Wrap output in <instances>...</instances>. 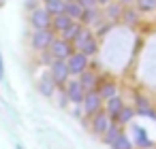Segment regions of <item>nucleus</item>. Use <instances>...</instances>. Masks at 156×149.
Segmentation results:
<instances>
[{"mask_svg": "<svg viewBox=\"0 0 156 149\" xmlns=\"http://www.w3.org/2000/svg\"><path fill=\"white\" fill-rule=\"evenodd\" d=\"M79 83H81V87H83L86 92H90V90H94V85H96V75L86 68V70L81 73V77H79Z\"/></svg>", "mask_w": 156, "mask_h": 149, "instance_id": "nucleus-14", "label": "nucleus"}, {"mask_svg": "<svg viewBox=\"0 0 156 149\" xmlns=\"http://www.w3.org/2000/svg\"><path fill=\"white\" fill-rule=\"evenodd\" d=\"M64 13H66L71 19L79 22L81 15H83V7H81L79 0H66V9H64Z\"/></svg>", "mask_w": 156, "mask_h": 149, "instance_id": "nucleus-11", "label": "nucleus"}, {"mask_svg": "<svg viewBox=\"0 0 156 149\" xmlns=\"http://www.w3.org/2000/svg\"><path fill=\"white\" fill-rule=\"evenodd\" d=\"M83 94H86V90L81 87V83H79V79L75 81H69L66 83V98L71 100V102H75V104H79L81 100H83Z\"/></svg>", "mask_w": 156, "mask_h": 149, "instance_id": "nucleus-9", "label": "nucleus"}, {"mask_svg": "<svg viewBox=\"0 0 156 149\" xmlns=\"http://www.w3.org/2000/svg\"><path fill=\"white\" fill-rule=\"evenodd\" d=\"M96 2H98V5H109L111 0H96Z\"/></svg>", "mask_w": 156, "mask_h": 149, "instance_id": "nucleus-28", "label": "nucleus"}, {"mask_svg": "<svg viewBox=\"0 0 156 149\" xmlns=\"http://www.w3.org/2000/svg\"><path fill=\"white\" fill-rule=\"evenodd\" d=\"M120 2H122V5L126 7V5H130V2H135V0H120Z\"/></svg>", "mask_w": 156, "mask_h": 149, "instance_id": "nucleus-29", "label": "nucleus"}, {"mask_svg": "<svg viewBox=\"0 0 156 149\" xmlns=\"http://www.w3.org/2000/svg\"><path fill=\"white\" fill-rule=\"evenodd\" d=\"M30 22H32L34 30L49 28V26H51V13H49L47 9H34L32 15H30Z\"/></svg>", "mask_w": 156, "mask_h": 149, "instance_id": "nucleus-7", "label": "nucleus"}, {"mask_svg": "<svg viewBox=\"0 0 156 149\" xmlns=\"http://www.w3.org/2000/svg\"><path fill=\"white\" fill-rule=\"evenodd\" d=\"M73 43H75L77 51L86 53L88 58H90V56H94V53L98 51V45H96V41H94V36H92V30H88V28H83V26H81L79 34L73 39Z\"/></svg>", "mask_w": 156, "mask_h": 149, "instance_id": "nucleus-1", "label": "nucleus"}, {"mask_svg": "<svg viewBox=\"0 0 156 149\" xmlns=\"http://www.w3.org/2000/svg\"><path fill=\"white\" fill-rule=\"evenodd\" d=\"M79 2H81V7H83V9H92V7H96V5H98L96 0H79Z\"/></svg>", "mask_w": 156, "mask_h": 149, "instance_id": "nucleus-26", "label": "nucleus"}, {"mask_svg": "<svg viewBox=\"0 0 156 149\" xmlns=\"http://www.w3.org/2000/svg\"><path fill=\"white\" fill-rule=\"evenodd\" d=\"M139 11H156V0H135Z\"/></svg>", "mask_w": 156, "mask_h": 149, "instance_id": "nucleus-25", "label": "nucleus"}, {"mask_svg": "<svg viewBox=\"0 0 156 149\" xmlns=\"http://www.w3.org/2000/svg\"><path fill=\"white\" fill-rule=\"evenodd\" d=\"M139 9H122V19H124V24L126 26H137V22H139Z\"/></svg>", "mask_w": 156, "mask_h": 149, "instance_id": "nucleus-21", "label": "nucleus"}, {"mask_svg": "<svg viewBox=\"0 0 156 149\" xmlns=\"http://www.w3.org/2000/svg\"><path fill=\"white\" fill-rule=\"evenodd\" d=\"M81 104H83V111H86L88 115H94V113H98V111L103 109V98H101V94H98V92L90 90V92H86V94H83Z\"/></svg>", "mask_w": 156, "mask_h": 149, "instance_id": "nucleus-3", "label": "nucleus"}, {"mask_svg": "<svg viewBox=\"0 0 156 149\" xmlns=\"http://www.w3.org/2000/svg\"><path fill=\"white\" fill-rule=\"evenodd\" d=\"M0 79H5V64H2V56H0Z\"/></svg>", "mask_w": 156, "mask_h": 149, "instance_id": "nucleus-27", "label": "nucleus"}, {"mask_svg": "<svg viewBox=\"0 0 156 149\" xmlns=\"http://www.w3.org/2000/svg\"><path fill=\"white\" fill-rule=\"evenodd\" d=\"M51 41H54L51 30H49V28H43V30H37V32H34V36H32V47L45 51V49L51 45Z\"/></svg>", "mask_w": 156, "mask_h": 149, "instance_id": "nucleus-8", "label": "nucleus"}, {"mask_svg": "<svg viewBox=\"0 0 156 149\" xmlns=\"http://www.w3.org/2000/svg\"><path fill=\"white\" fill-rule=\"evenodd\" d=\"M98 17H101V13H98L96 7H92V9H83L81 19H83L86 26H96V24H98Z\"/></svg>", "mask_w": 156, "mask_h": 149, "instance_id": "nucleus-15", "label": "nucleus"}, {"mask_svg": "<svg viewBox=\"0 0 156 149\" xmlns=\"http://www.w3.org/2000/svg\"><path fill=\"white\" fill-rule=\"evenodd\" d=\"M45 9H47L51 15L64 13V9H66V0H45Z\"/></svg>", "mask_w": 156, "mask_h": 149, "instance_id": "nucleus-20", "label": "nucleus"}, {"mask_svg": "<svg viewBox=\"0 0 156 149\" xmlns=\"http://www.w3.org/2000/svg\"><path fill=\"white\" fill-rule=\"evenodd\" d=\"M49 66H51V70H49V75L54 77V81H56V85H64V83L69 81V77H71V70H69V64H66V60H60V58H54V62H51Z\"/></svg>", "mask_w": 156, "mask_h": 149, "instance_id": "nucleus-2", "label": "nucleus"}, {"mask_svg": "<svg viewBox=\"0 0 156 149\" xmlns=\"http://www.w3.org/2000/svg\"><path fill=\"white\" fill-rule=\"evenodd\" d=\"M111 124H113V121H111V115H109L107 111H103V109L92 115V130H94L96 134H105Z\"/></svg>", "mask_w": 156, "mask_h": 149, "instance_id": "nucleus-6", "label": "nucleus"}, {"mask_svg": "<svg viewBox=\"0 0 156 149\" xmlns=\"http://www.w3.org/2000/svg\"><path fill=\"white\" fill-rule=\"evenodd\" d=\"M88 56L86 53H81V51H77V53H71L69 58H66V64H69V70H71V75H81L86 68H88Z\"/></svg>", "mask_w": 156, "mask_h": 149, "instance_id": "nucleus-5", "label": "nucleus"}, {"mask_svg": "<svg viewBox=\"0 0 156 149\" xmlns=\"http://www.w3.org/2000/svg\"><path fill=\"white\" fill-rule=\"evenodd\" d=\"M105 7H107V11H105L107 19L115 22V19H120V17H122V9H124V5L120 2V0H118V2H113V0H111V2H109V5H105Z\"/></svg>", "mask_w": 156, "mask_h": 149, "instance_id": "nucleus-13", "label": "nucleus"}, {"mask_svg": "<svg viewBox=\"0 0 156 149\" xmlns=\"http://www.w3.org/2000/svg\"><path fill=\"white\" fill-rule=\"evenodd\" d=\"M39 90H41L43 96H54L56 81H54V77H51L49 73H47V75H41V79H39Z\"/></svg>", "mask_w": 156, "mask_h": 149, "instance_id": "nucleus-10", "label": "nucleus"}, {"mask_svg": "<svg viewBox=\"0 0 156 149\" xmlns=\"http://www.w3.org/2000/svg\"><path fill=\"white\" fill-rule=\"evenodd\" d=\"M111 149H133V143H130V138L126 136V132H120L115 138H113V143L109 145Z\"/></svg>", "mask_w": 156, "mask_h": 149, "instance_id": "nucleus-19", "label": "nucleus"}, {"mask_svg": "<svg viewBox=\"0 0 156 149\" xmlns=\"http://www.w3.org/2000/svg\"><path fill=\"white\" fill-rule=\"evenodd\" d=\"M133 132H135V141H137V145H139V147H145V149H147V147H152V145H154V143L147 138V134H145V130H143V128L133 126Z\"/></svg>", "mask_w": 156, "mask_h": 149, "instance_id": "nucleus-17", "label": "nucleus"}, {"mask_svg": "<svg viewBox=\"0 0 156 149\" xmlns=\"http://www.w3.org/2000/svg\"><path fill=\"white\" fill-rule=\"evenodd\" d=\"M79 30H81V26L77 24V22H73L66 30H62V39H66V41H73L77 34H79Z\"/></svg>", "mask_w": 156, "mask_h": 149, "instance_id": "nucleus-24", "label": "nucleus"}, {"mask_svg": "<svg viewBox=\"0 0 156 149\" xmlns=\"http://www.w3.org/2000/svg\"><path fill=\"white\" fill-rule=\"evenodd\" d=\"M98 94H101V98H103V100H107V98H111V96H115V94H118V87H115V83H113V81H105V83H101Z\"/></svg>", "mask_w": 156, "mask_h": 149, "instance_id": "nucleus-22", "label": "nucleus"}, {"mask_svg": "<svg viewBox=\"0 0 156 149\" xmlns=\"http://www.w3.org/2000/svg\"><path fill=\"white\" fill-rule=\"evenodd\" d=\"M75 19H71L66 13H58V15H51V26H54V30H58V32H62V30H66L71 24H73Z\"/></svg>", "mask_w": 156, "mask_h": 149, "instance_id": "nucleus-12", "label": "nucleus"}, {"mask_svg": "<svg viewBox=\"0 0 156 149\" xmlns=\"http://www.w3.org/2000/svg\"><path fill=\"white\" fill-rule=\"evenodd\" d=\"M47 49H49V53H51L54 58H60V60H66V58L73 53L71 41H66V39H54Z\"/></svg>", "mask_w": 156, "mask_h": 149, "instance_id": "nucleus-4", "label": "nucleus"}, {"mask_svg": "<svg viewBox=\"0 0 156 149\" xmlns=\"http://www.w3.org/2000/svg\"><path fill=\"white\" fill-rule=\"evenodd\" d=\"M122 107H124V102H122V100H120V96L115 94V96L107 98V109H105V111H107L111 117H115V115L120 113V109H122Z\"/></svg>", "mask_w": 156, "mask_h": 149, "instance_id": "nucleus-16", "label": "nucleus"}, {"mask_svg": "<svg viewBox=\"0 0 156 149\" xmlns=\"http://www.w3.org/2000/svg\"><path fill=\"white\" fill-rule=\"evenodd\" d=\"M133 117H135V109H130V107H122V109H120V113L115 115L118 124H128Z\"/></svg>", "mask_w": 156, "mask_h": 149, "instance_id": "nucleus-23", "label": "nucleus"}, {"mask_svg": "<svg viewBox=\"0 0 156 149\" xmlns=\"http://www.w3.org/2000/svg\"><path fill=\"white\" fill-rule=\"evenodd\" d=\"M135 113H139V115H147V117H152V119H156V113H154V109L147 104V100L145 98H137V109H135Z\"/></svg>", "mask_w": 156, "mask_h": 149, "instance_id": "nucleus-18", "label": "nucleus"}]
</instances>
